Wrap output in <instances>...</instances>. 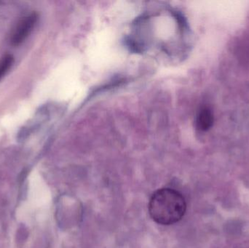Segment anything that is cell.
I'll list each match as a JSON object with an SVG mask.
<instances>
[{"instance_id": "1", "label": "cell", "mask_w": 249, "mask_h": 248, "mask_svg": "<svg viewBox=\"0 0 249 248\" xmlns=\"http://www.w3.org/2000/svg\"><path fill=\"white\" fill-rule=\"evenodd\" d=\"M148 211L157 224L168 226L182 219L187 211V202L178 191L171 188L158 189L151 197Z\"/></svg>"}, {"instance_id": "2", "label": "cell", "mask_w": 249, "mask_h": 248, "mask_svg": "<svg viewBox=\"0 0 249 248\" xmlns=\"http://www.w3.org/2000/svg\"><path fill=\"white\" fill-rule=\"evenodd\" d=\"M38 16L36 13H32L25 17L18 24L17 28L13 32L11 38L12 45L15 46L20 45L27 36L30 34L37 20Z\"/></svg>"}, {"instance_id": "3", "label": "cell", "mask_w": 249, "mask_h": 248, "mask_svg": "<svg viewBox=\"0 0 249 248\" xmlns=\"http://www.w3.org/2000/svg\"><path fill=\"white\" fill-rule=\"evenodd\" d=\"M214 123L213 111L209 106H204L199 111L196 118V126L201 132L209 131Z\"/></svg>"}, {"instance_id": "4", "label": "cell", "mask_w": 249, "mask_h": 248, "mask_svg": "<svg viewBox=\"0 0 249 248\" xmlns=\"http://www.w3.org/2000/svg\"><path fill=\"white\" fill-rule=\"evenodd\" d=\"M13 58L12 55H6L0 62V78L6 74L9 68L13 65Z\"/></svg>"}]
</instances>
